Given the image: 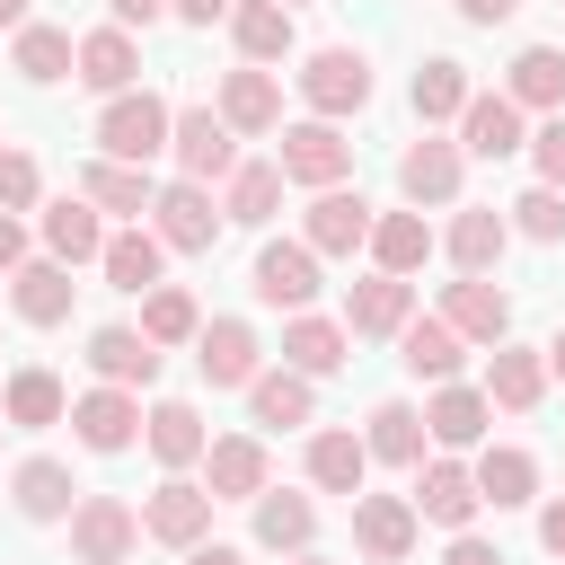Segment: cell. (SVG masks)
Listing matches in <instances>:
<instances>
[{"label":"cell","instance_id":"obj_52","mask_svg":"<svg viewBox=\"0 0 565 565\" xmlns=\"http://www.w3.org/2000/svg\"><path fill=\"white\" fill-rule=\"evenodd\" d=\"M441 565H503V547H486V539H468V530H459V539H450V556H441Z\"/></svg>","mask_w":565,"mask_h":565},{"label":"cell","instance_id":"obj_14","mask_svg":"<svg viewBox=\"0 0 565 565\" xmlns=\"http://www.w3.org/2000/svg\"><path fill=\"white\" fill-rule=\"evenodd\" d=\"M371 221H380V212H371L353 185H327V194L309 203V230H300V238H309L318 256H353V247H371Z\"/></svg>","mask_w":565,"mask_h":565},{"label":"cell","instance_id":"obj_4","mask_svg":"<svg viewBox=\"0 0 565 565\" xmlns=\"http://www.w3.org/2000/svg\"><path fill=\"white\" fill-rule=\"evenodd\" d=\"M141 547V512L124 503V494H79V512H71V556L79 565H124Z\"/></svg>","mask_w":565,"mask_h":565},{"label":"cell","instance_id":"obj_51","mask_svg":"<svg viewBox=\"0 0 565 565\" xmlns=\"http://www.w3.org/2000/svg\"><path fill=\"white\" fill-rule=\"evenodd\" d=\"M450 9H459V18H468V26H503V18H512V9H521V0H450Z\"/></svg>","mask_w":565,"mask_h":565},{"label":"cell","instance_id":"obj_56","mask_svg":"<svg viewBox=\"0 0 565 565\" xmlns=\"http://www.w3.org/2000/svg\"><path fill=\"white\" fill-rule=\"evenodd\" d=\"M539 353H547V380H565V327H556V335H547Z\"/></svg>","mask_w":565,"mask_h":565},{"label":"cell","instance_id":"obj_2","mask_svg":"<svg viewBox=\"0 0 565 565\" xmlns=\"http://www.w3.org/2000/svg\"><path fill=\"white\" fill-rule=\"evenodd\" d=\"M300 97H309L318 124L362 115V106H371V53H362V44H318V53L300 62Z\"/></svg>","mask_w":565,"mask_h":565},{"label":"cell","instance_id":"obj_15","mask_svg":"<svg viewBox=\"0 0 565 565\" xmlns=\"http://www.w3.org/2000/svg\"><path fill=\"white\" fill-rule=\"evenodd\" d=\"M88 371H97V388H150L159 380V344L141 327H97L88 335Z\"/></svg>","mask_w":565,"mask_h":565},{"label":"cell","instance_id":"obj_44","mask_svg":"<svg viewBox=\"0 0 565 565\" xmlns=\"http://www.w3.org/2000/svg\"><path fill=\"white\" fill-rule=\"evenodd\" d=\"M477 494H486L494 512L530 503V494H539V459H530V450H512V441H503V450H486V459H477Z\"/></svg>","mask_w":565,"mask_h":565},{"label":"cell","instance_id":"obj_12","mask_svg":"<svg viewBox=\"0 0 565 565\" xmlns=\"http://www.w3.org/2000/svg\"><path fill=\"white\" fill-rule=\"evenodd\" d=\"M441 318L459 327V344H486V353H494V344L512 335V300H503V291H494L486 274H459V282L441 291Z\"/></svg>","mask_w":565,"mask_h":565},{"label":"cell","instance_id":"obj_59","mask_svg":"<svg viewBox=\"0 0 565 565\" xmlns=\"http://www.w3.org/2000/svg\"><path fill=\"white\" fill-rule=\"evenodd\" d=\"M282 9H300V0H282Z\"/></svg>","mask_w":565,"mask_h":565},{"label":"cell","instance_id":"obj_46","mask_svg":"<svg viewBox=\"0 0 565 565\" xmlns=\"http://www.w3.org/2000/svg\"><path fill=\"white\" fill-rule=\"evenodd\" d=\"M512 230L539 238V247H556V238H565V194H556V185H530V194L512 203Z\"/></svg>","mask_w":565,"mask_h":565},{"label":"cell","instance_id":"obj_58","mask_svg":"<svg viewBox=\"0 0 565 565\" xmlns=\"http://www.w3.org/2000/svg\"><path fill=\"white\" fill-rule=\"evenodd\" d=\"M291 565H327V556H291Z\"/></svg>","mask_w":565,"mask_h":565},{"label":"cell","instance_id":"obj_5","mask_svg":"<svg viewBox=\"0 0 565 565\" xmlns=\"http://www.w3.org/2000/svg\"><path fill=\"white\" fill-rule=\"evenodd\" d=\"M168 150H177V168H185L194 185H212V177H238V132L221 124V106H177V132H168Z\"/></svg>","mask_w":565,"mask_h":565},{"label":"cell","instance_id":"obj_47","mask_svg":"<svg viewBox=\"0 0 565 565\" xmlns=\"http://www.w3.org/2000/svg\"><path fill=\"white\" fill-rule=\"evenodd\" d=\"M35 194H44V168L26 150H0V212H26Z\"/></svg>","mask_w":565,"mask_h":565},{"label":"cell","instance_id":"obj_42","mask_svg":"<svg viewBox=\"0 0 565 565\" xmlns=\"http://www.w3.org/2000/svg\"><path fill=\"white\" fill-rule=\"evenodd\" d=\"M362 450H371V459H388V468H424V415H415L406 397L371 406V433H362Z\"/></svg>","mask_w":565,"mask_h":565},{"label":"cell","instance_id":"obj_54","mask_svg":"<svg viewBox=\"0 0 565 565\" xmlns=\"http://www.w3.org/2000/svg\"><path fill=\"white\" fill-rule=\"evenodd\" d=\"M539 547H547V556H565V503H547V512H539Z\"/></svg>","mask_w":565,"mask_h":565},{"label":"cell","instance_id":"obj_28","mask_svg":"<svg viewBox=\"0 0 565 565\" xmlns=\"http://www.w3.org/2000/svg\"><path fill=\"white\" fill-rule=\"evenodd\" d=\"M486 415H494V406H486V388H459V380H450V388H433L424 433H433L441 450H477V441H486Z\"/></svg>","mask_w":565,"mask_h":565},{"label":"cell","instance_id":"obj_18","mask_svg":"<svg viewBox=\"0 0 565 565\" xmlns=\"http://www.w3.org/2000/svg\"><path fill=\"white\" fill-rule=\"evenodd\" d=\"M459 150H477V159H512V150H530L521 106H512L503 88H477V97H468V115H459Z\"/></svg>","mask_w":565,"mask_h":565},{"label":"cell","instance_id":"obj_50","mask_svg":"<svg viewBox=\"0 0 565 565\" xmlns=\"http://www.w3.org/2000/svg\"><path fill=\"white\" fill-rule=\"evenodd\" d=\"M26 265V230H18V212H0V274H18Z\"/></svg>","mask_w":565,"mask_h":565},{"label":"cell","instance_id":"obj_43","mask_svg":"<svg viewBox=\"0 0 565 565\" xmlns=\"http://www.w3.org/2000/svg\"><path fill=\"white\" fill-rule=\"evenodd\" d=\"M150 450H159V468H194L212 450V433H203V415L185 397H168V406H150Z\"/></svg>","mask_w":565,"mask_h":565},{"label":"cell","instance_id":"obj_6","mask_svg":"<svg viewBox=\"0 0 565 565\" xmlns=\"http://www.w3.org/2000/svg\"><path fill=\"white\" fill-rule=\"evenodd\" d=\"M282 177L291 185H309V194H327V185H344L353 177V141L335 132V124H282Z\"/></svg>","mask_w":565,"mask_h":565},{"label":"cell","instance_id":"obj_25","mask_svg":"<svg viewBox=\"0 0 565 565\" xmlns=\"http://www.w3.org/2000/svg\"><path fill=\"white\" fill-rule=\"evenodd\" d=\"M441 247H450V265H459V274H494V265H503V247H512V221H503L494 203H468V212L450 221V238H441Z\"/></svg>","mask_w":565,"mask_h":565},{"label":"cell","instance_id":"obj_38","mask_svg":"<svg viewBox=\"0 0 565 565\" xmlns=\"http://www.w3.org/2000/svg\"><path fill=\"white\" fill-rule=\"evenodd\" d=\"M79 194H88L97 212H124V221H141V212L159 203V185H150V168H124V159H97V168L79 177Z\"/></svg>","mask_w":565,"mask_h":565},{"label":"cell","instance_id":"obj_40","mask_svg":"<svg viewBox=\"0 0 565 565\" xmlns=\"http://www.w3.org/2000/svg\"><path fill=\"white\" fill-rule=\"evenodd\" d=\"M424 256H433L424 212H380V221H371V265H380V274H397V282H406Z\"/></svg>","mask_w":565,"mask_h":565},{"label":"cell","instance_id":"obj_23","mask_svg":"<svg viewBox=\"0 0 565 565\" xmlns=\"http://www.w3.org/2000/svg\"><path fill=\"white\" fill-rule=\"evenodd\" d=\"M71 291H79V282H71V265H53V256H26V265L9 274V300H18L26 327H62V318H71Z\"/></svg>","mask_w":565,"mask_h":565},{"label":"cell","instance_id":"obj_20","mask_svg":"<svg viewBox=\"0 0 565 565\" xmlns=\"http://www.w3.org/2000/svg\"><path fill=\"white\" fill-rule=\"evenodd\" d=\"M44 256H53V265H97V256H106V221H97L88 194L44 203Z\"/></svg>","mask_w":565,"mask_h":565},{"label":"cell","instance_id":"obj_22","mask_svg":"<svg viewBox=\"0 0 565 565\" xmlns=\"http://www.w3.org/2000/svg\"><path fill=\"white\" fill-rule=\"evenodd\" d=\"M0 424H18V433H44V424H71V388L53 380V371H9L0 380Z\"/></svg>","mask_w":565,"mask_h":565},{"label":"cell","instance_id":"obj_32","mask_svg":"<svg viewBox=\"0 0 565 565\" xmlns=\"http://www.w3.org/2000/svg\"><path fill=\"white\" fill-rule=\"evenodd\" d=\"M79 79H88L97 97H124V88L141 79V53H132V35H124V26H97V35H79Z\"/></svg>","mask_w":565,"mask_h":565},{"label":"cell","instance_id":"obj_33","mask_svg":"<svg viewBox=\"0 0 565 565\" xmlns=\"http://www.w3.org/2000/svg\"><path fill=\"white\" fill-rule=\"evenodd\" d=\"M159 256H168V247H159V230H150V221H132V230H115V238H106V256H97V265H106V282H115V291H159Z\"/></svg>","mask_w":565,"mask_h":565},{"label":"cell","instance_id":"obj_26","mask_svg":"<svg viewBox=\"0 0 565 565\" xmlns=\"http://www.w3.org/2000/svg\"><path fill=\"white\" fill-rule=\"evenodd\" d=\"M397 362H406L415 380L450 388V380H459V327H450V318H406V327H397Z\"/></svg>","mask_w":565,"mask_h":565},{"label":"cell","instance_id":"obj_16","mask_svg":"<svg viewBox=\"0 0 565 565\" xmlns=\"http://www.w3.org/2000/svg\"><path fill=\"white\" fill-rule=\"evenodd\" d=\"M203 494H212V503H256V494H265V441H256V433L212 441V450H203Z\"/></svg>","mask_w":565,"mask_h":565},{"label":"cell","instance_id":"obj_31","mask_svg":"<svg viewBox=\"0 0 565 565\" xmlns=\"http://www.w3.org/2000/svg\"><path fill=\"white\" fill-rule=\"evenodd\" d=\"M9 62H18V79H26V88H53V79H71V71H79V44H71L62 26L26 18V26H18V53H9Z\"/></svg>","mask_w":565,"mask_h":565},{"label":"cell","instance_id":"obj_8","mask_svg":"<svg viewBox=\"0 0 565 565\" xmlns=\"http://www.w3.org/2000/svg\"><path fill=\"white\" fill-rule=\"evenodd\" d=\"M256 300L265 309H309L318 300V247L309 238H265L256 247Z\"/></svg>","mask_w":565,"mask_h":565},{"label":"cell","instance_id":"obj_11","mask_svg":"<svg viewBox=\"0 0 565 565\" xmlns=\"http://www.w3.org/2000/svg\"><path fill=\"white\" fill-rule=\"evenodd\" d=\"M406 503H415L424 521H441V530L459 539V530L477 521V503H486V494H477V468H459V459H424V468H415V494H406Z\"/></svg>","mask_w":565,"mask_h":565},{"label":"cell","instance_id":"obj_36","mask_svg":"<svg viewBox=\"0 0 565 565\" xmlns=\"http://www.w3.org/2000/svg\"><path fill=\"white\" fill-rule=\"evenodd\" d=\"M230 35H238V53H247L256 71H274V62L291 53V9H282V0H238V9H230Z\"/></svg>","mask_w":565,"mask_h":565},{"label":"cell","instance_id":"obj_17","mask_svg":"<svg viewBox=\"0 0 565 565\" xmlns=\"http://www.w3.org/2000/svg\"><path fill=\"white\" fill-rule=\"evenodd\" d=\"M221 124H230V132H282V79L256 71V62H238V71L221 79Z\"/></svg>","mask_w":565,"mask_h":565},{"label":"cell","instance_id":"obj_30","mask_svg":"<svg viewBox=\"0 0 565 565\" xmlns=\"http://www.w3.org/2000/svg\"><path fill=\"white\" fill-rule=\"evenodd\" d=\"M503 97H512V106H539V115H565V53H556V44H521Z\"/></svg>","mask_w":565,"mask_h":565},{"label":"cell","instance_id":"obj_10","mask_svg":"<svg viewBox=\"0 0 565 565\" xmlns=\"http://www.w3.org/2000/svg\"><path fill=\"white\" fill-rule=\"evenodd\" d=\"M194 371H203L212 388H247V380L265 371V344H256V327H247V318H212V327L194 335Z\"/></svg>","mask_w":565,"mask_h":565},{"label":"cell","instance_id":"obj_48","mask_svg":"<svg viewBox=\"0 0 565 565\" xmlns=\"http://www.w3.org/2000/svg\"><path fill=\"white\" fill-rule=\"evenodd\" d=\"M530 159H539V185H565V115H547L530 132Z\"/></svg>","mask_w":565,"mask_h":565},{"label":"cell","instance_id":"obj_53","mask_svg":"<svg viewBox=\"0 0 565 565\" xmlns=\"http://www.w3.org/2000/svg\"><path fill=\"white\" fill-rule=\"evenodd\" d=\"M230 9H238V0H177L168 18H185V26H212V18H230Z\"/></svg>","mask_w":565,"mask_h":565},{"label":"cell","instance_id":"obj_34","mask_svg":"<svg viewBox=\"0 0 565 565\" xmlns=\"http://www.w3.org/2000/svg\"><path fill=\"white\" fill-rule=\"evenodd\" d=\"M344 327L335 318H291L282 327V371H300V380H327V371H344Z\"/></svg>","mask_w":565,"mask_h":565},{"label":"cell","instance_id":"obj_45","mask_svg":"<svg viewBox=\"0 0 565 565\" xmlns=\"http://www.w3.org/2000/svg\"><path fill=\"white\" fill-rule=\"evenodd\" d=\"M141 335H150V344H194V335H203V309H194V291H177V282L141 291Z\"/></svg>","mask_w":565,"mask_h":565},{"label":"cell","instance_id":"obj_24","mask_svg":"<svg viewBox=\"0 0 565 565\" xmlns=\"http://www.w3.org/2000/svg\"><path fill=\"white\" fill-rule=\"evenodd\" d=\"M539 397H547V353H530V344H494V362H486V406L530 415Z\"/></svg>","mask_w":565,"mask_h":565},{"label":"cell","instance_id":"obj_39","mask_svg":"<svg viewBox=\"0 0 565 565\" xmlns=\"http://www.w3.org/2000/svg\"><path fill=\"white\" fill-rule=\"evenodd\" d=\"M282 185H291V177H282V159H238V177H230V203H221V212H230V221H247V230H265V221L282 212Z\"/></svg>","mask_w":565,"mask_h":565},{"label":"cell","instance_id":"obj_57","mask_svg":"<svg viewBox=\"0 0 565 565\" xmlns=\"http://www.w3.org/2000/svg\"><path fill=\"white\" fill-rule=\"evenodd\" d=\"M0 26H26V0H0Z\"/></svg>","mask_w":565,"mask_h":565},{"label":"cell","instance_id":"obj_29","mask_svg":"<svg viewBox=\"0 0 565 565\" xmlns=\"http://www.w3.org/2000/svg\"><path fill=\"white\" fill-rule=\"evenodd\" d=\"M309 539H318V503L309 494H256V547H274V556H309Z\"/></svg>","mask_w":565,"mask_h":565},{"label":"cell","instance_id":"obj_37","mask_svg":"<svg viewBox=\"0 0 565 565\" xmlns=\"http://www.w3.org/2000/svg\"><path fill=\"white\" fill-rule=\"evenodd\" d=\"M406 97H415V115H424V132H433V124H450V115H468V97H477V88H468V62H450V53H433V62L415 71V88H406Z\"/></svg>","mask_w":565,"mask_h":565},{"label":"cell","instance_id":"obj_19","mask_svg":"<svg viewBox=\"0 0 565 565\" xmlns=\"http://www.w3.org/2000/svg\"><path fill=\"white\" fill-rule=\"evenodd\" d=\"M459 141H441V132H424V141H406V159H397V185H406V203H459Z\"/></svg>","mask_w":565,"mask_h":565},{"label":"cell","instance_id":"obj_41","mask_svg":"<svg viewBox=\"0 0 565 565\" xmlns=\"http://www.w3.org/2000/svg\"><path fill=\"white\" fill-rule=\"evenodd\" d=\"M309 406H318V397H309V380H300V371H256V380H247V415H256L265 433L309 424Z\"/></svg>","mask_w":565,"mask_h":565},{"label":"cell","instance_id":"obj_21","mask_svg":"<svg viewBox=\"0 0 565 565\" xmlns=\"http://www.w3.org/2000/svg\"><path fill=\"white\" fill-rule=\"evenodd\" d=\"M406 318H415V282H397V274H362L344 291V335H397Z\"/></svg>","mask_w":565,"mask_h":565},{"label":"cell","instance_id":"obj_1","mask_svg":"<svg viewBox=\"0 0 565 565\" xmlns=\"http://www.w3.org/2000/svg\"><path fill=\"white\" fill-rule=\"evenodd\" d=\"M168 132H177V106H168V97H150V88L106 97V115H97V150H106V159H124V168H150V159L168 150Z\"/></svg>","mask_w":565,"mask_h":565},{"label":"cell","instance_id":"obj_49","mask_svg":"<svg viewBox=\"0 0 565 565\" xmlns=\"http://www.w3.org/2000/svg\"><path fill=\"white\" fill-rule=\"evenodd\" d=\"M106 9H115V26H159L177 0H106Z\"/></svg>","mask_w":565,"mask_h":565},{"label":"cell","instance_id":"obj_55","mask_svg":"<svg viewBox=\"0 0 565 565\" xmlns=\"http://www.w3.org/2000/svg\"><path fill=\"white\" fill-rule=\"evenodd\" d=\"M185 565H247L238 547H185Z\"/></svg>","mask_w":565,"mask_h":565},{"label":"cell","instance_id":"obj_13","mask_svg":"<svg viewBox=\"0 0 565 565\" xmlns=\"http://www.w3.org/2000/svg\"><path fill=\"white\" fill-rule=\"evenodd\" d=\"M141 397L132 388H88V397H71V433L88 441V450H132L141 441Z\"/></svg>","mask_w":565,"mask_h":565},{"label":"cell","instance_id":"obj_3","mask_svg":"<svg viewBox=\"0 0 565 565\" xmlns=\"http://www.w3.org/2000/svg\"><path fill=\"white\" fill-rule=\"evenodd\" d=\"M221 203H212V185H194V177H177V185H159V203H150V230H159V247H177V256H203L212 238H221Z\"/></svg>","mask_w":565,"mask_h":565},{"label":"cell","instance_id":"obj_27","mask_svg":"<svg viewBox=\"0 0 565 565\" xmlns=\"http://www.w3.org/2000/svg\"><path fill=\"white\" fill-rule=\"evenodd\" d=\"M9 503H18L26 521H71V512H79V486H71V468H62V459H18Z\"/></svg>","mask_w":565,"mask_h":565},{"label":"cell","instance_id":"obj_9","mask_svg":"<svg viewBox=\"0 0 565 565\" xmlns=\"http://www.w3.org/2000/svg\"><path fill=\"white\" fill-rule=\"evenodd\" d=\"M203 530H212V494H203L194 477H168L159 494H141V539H159V547H203Z\"/></svg>","mask_w":565,"mask_h":565},{"label":"cell","instance_id":"obj_35","mask_svg":"<svg viewBox=\"0 0 565 565\" xmlns=\"http://www.w3.org/2000/svg\"><path fill=\"white\" fill-rule=\"evenodd\" d=\"M362 477H371L362 433H309V486L318 494H362Z\"/></svg>","mask_w":565,"mask_h":565},{"label":"cell","instance_id":"obj_7","mask_svg":"<svg viewBox=\"0 0 565 565\" xmlns=\"http://www.w3.org/2000/svg\"><path fill=\"white\" fill-rule=\"evenodd\" d=\"M415 530H424V512L406 494H353V547L371 565H406L415 556Z\"/></svg>","mask_w":565,"mask_h":565},{"label":"cell","instance_id":"obj_60","mask_svg":"<svg viewBox=\"0 0 565 565\" xmlns=\"http://www.w3.org/2000/svg\"><path fill=\"white\" fill-rule=\"evenodd\" d=\"M0 433H9V424H0Z\"/></svg>","mask_w":565,"mask_h":565}]
</instances>
